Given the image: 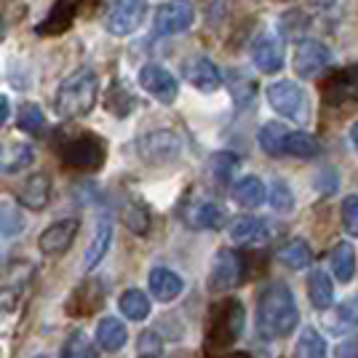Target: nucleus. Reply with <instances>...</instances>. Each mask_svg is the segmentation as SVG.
<instances>
[{
  "label": "nucleus",
  "mask_w": 358,
  "mask_h": 358,
  "mask_svg": "<svg viewBox=\"0 0 358 358\" xmlns=\"http://www.w3.org/2000/svg\"><path fill=\"white\" fill-rule=\"evenodd\" d=\"M123 222H126L129 230H134V233L142 236V233H148V227H150V214L139 201H129V203L123 206Z\"/></svg>",
  "instance_id": "33"
},
{
  "label": "nucleus",
  "mask_w": 358,
  "mask_h": 358,
  "mask_svg": "<svg viewBox=\"0 0 358 358\" xmlns=\"http://www.w3.org/2000/svg\"><path fill=\"white\" fill-rule=\"evenodd\" d=\"M308 297L313 302V308L318 310H327L334 305V284L324 270H310L308 275Z\"/></svg>",
  "instance_id": "24"
},
{
  "label": "nucleus",
  "mask_w": 358,
  "mask_h": 358,
  "mask_svg": "<svg viewBox=\"0 0 358 358\" xmlns=\"http://www.w3.org/2000/svg\"><path fill=\"white\" fill-rule=\"evenodd\" d=\"M292 64H294V73L299 78H315L331 64V51H329L327 43H321L315 38H305L294 48V62Z\"/></svg>",
  "instance_id": "6"
},
{
  "label": "nucleus",
  "mask_w": 358,
  "mask_h": 358,
  "mask_svg": "<svg viewBox=\"0 0 358 358\" xmlns=\"http://www.w3.org/2000/svg\"><path fill=\"white\" fill-rule=\"evenodd\" d=\"M62 358H96V353H94V345H91L89 337L83 331H75L64 345Z\"/></svg>",
  "instance_id": "34"
},
{
  "label": "nucleus",
  "mask_w": 358,
  "mask_h": 358,
  "mask_svg": "<svg viewBox=\"0 0 358 358\" xmlns=\"http://www.w3.org/2000/svg\"><path fill=\"white\" fill-rule=\"evenodd\" d=\"M8 110H11V107H8V99L0 96V129H3V123L8 120Z\"/></svg>",
  "instance_id": "41"
},
{
  "label": "nucleus",
  "mask_w": 358,
  "mask_h": 358,
  "mask_svg": "<svg viewBox=\"0 0 358 358\" xmlns=\"http://www.w3.org/2000/svg\"><path fill=\"white\" fill-rule=\"evenodd\" d=\"M265 96H268V105L273 107L278 115H284V118L302 120L305 113H308L305 91H302V86L294 83V80H275V83H270L268 91H265Z\"/></svg>",
  "instance_id": "4"
},
{
  "label": "nucleus",
  "mask_w": 358,
  "mask_h": 358,
  "mask_svg": "<svg viewBox=\"0 0 358 358\" xmlns=\"http://www.w3.org/2000/svg\"><path fill=\"white\" fill-rule=\"evenodd\" d=\"M230 238L236 241V243L259 246V243H265V241L270 238V227H268V222H265V220L243 214V217L233 220V224H230Z\"/></svg>",
  "instance_id": "15"
},
{
  "label": "nucleus",
  "mask_w": 358,
  "mask_h": 358,
  "mask_svg": "<svg viewBox=\"0 0 358 358\" xmlns=\"http://www.w3.org/2000/svg\"><path fill=\"white\" fill-rule=\"evenodd\" d=\"M139 155L148 161V164L158 166V164H169L174 161L182 150V142L174 131H152V134H145L139 139Z\"/></svg>",
  "instance_id": "8"
},
{
  "label": "nucleus",
  "mask_w": 358,
  "mask_h": 358,
  "mask_svg": "<svg viewBox=\"0 0 358 358\" xmlns=\"http://www.w3.org/2000/svg\"><path fill=\"white\" fill-rule=\"evenodd\" d=\"M30 278H32L30 262L16 259V262L3 265V268H0V294H3V297H16V294L27 286Z\"/></svg>",
  "instance_id": "19"
},
{
  "label": "nucleus",
  "mask_w": 358,
  "mask_h": 358,
  "mask_svg": "<svg viewBox=\"0 0 358 358\" xmlns=\"http://www.w3.org/2000/svg\"><path fill=\"white\" fill-rule=\"evenodd\" d=\"M182 278H179L174 270L169 268H155L150 273V292H152V297L158 299V302H171V299H177L182 294Z\"/></svg>",
  "instance_id": "20"
},
{
  "label": "nucleus",
  "mask_w": 358,
  "mask_h": 358,
  "mask_svg": "<svg viewBox=\"0 0 358 358\" xmlns=\"http://www.w3.org/2000/svg\"><path fill=\"white\" fill-rule=\"evenodd\" d=\"M96 89H99V80H96L94 70L89 67L75 70L70 78L62 80L59 91H57V113L62 118L89 115L96 102Z\"/></svg>",
  "instance_id": "2"
},
{
  "label": "nucleus",
  "mask_w": 358,
  "mask_h": 358,
  "mask_svg": "<svg viewBox=\"0 0 358 358\" xmlns=\"http://www.w3.org/2000/svg\"><path fill=\"white\" fill-rule=\"evenodd\" d=\"M195 19V8L190 0H169L155 11V32L158 35H179L190 30Z\"/></svg>",
  "instance_id": "7"
},
{
  "label": "nucleus",
  "mask_w": 358,
  "mask_h": 358,
  "mask_svg": "<svg viewBox=\"0 0 358 358\" xmlns=\"http://www.w3.org/2000/svg\"><path fill=\"white\" fill-rule=\"evenodd\" d=\"M350 145L358 150V123H353V126H350Z\"/></svg>",
  "instance_id": "42"
},
{
  "label": "nucleus",
  "mask_w": 358,
  "mask_h": 358,
  "mask_svg": "<svg viewBox=\"0 0 358 358\" xmlns=\"http://www.w3.org/2000/svg\"><path fill=\"white\" fill-rule=\"evenodd\" d=\"M343 227L358 238V195H348L343 201Z\"/></svg>",
  "instance_id": "38"
},
{
  "label": "nucleus",
  "mask_w": 358,
  "mask_h": 358,
  "mask_svg": "<svg viewBox=\"0 0 358 358\" xmlns=\"http://www.w3.org/2000/svg\"><path fill=\"white\" fill-rule=\"evenodd\" d=\"M278 262L289 270H305L313 262V252H310V246H308L305 238H292L278 252Z\"/></svg>",
  "instance_id": "26"
},
{
  "label": "nucleus",
  "mask_w": 358,
  "mask_h": 358,
  "mask_svg": "<svg viewBox=\"0 0 358 358\" xmlns=\"http://www.w3.org/2000/svg\"><path fill=\"white\" fill-rule=\"evenodd\" d=\"M327 356L329 350L324 334L313 327L302 329V334H299L297 340V358H327Z\"/></svg>",
  "instance_id": "30"
},
{
  "label": "nucleus",
  "mask_w": 358,
  "mask_h": 358,
  "mask_svg": "<svg viewBox=\"0 0 358 358\" xmlns=\"http://www.w3.org/2000/svg\"><path fill=\"white\" fill-rule=\"evenodd\" d=\"M19 201L32 211H41L45 209V203H48V198H51V179L45 177V174H32L19 190Z\"/></svg>",
  "instance_id": "18"
},
{
  "label": "nucleus",
  "mask_w": 358,
  "mask_h": 358,
  "mask_svg": "<svg viewBox=\"0 0 358 358\" xmlns=\"http://www.w3.org/2000/svg\"><path fill=\"white\" fill-rule=\"evenodd\" d=\"M145 16H148V3L145 0H115L113 6H110V11H107V32H113V35H131V32L145 22Z\"/></svg>",
  "instance_id": "5"
},
{
  "label": "nucleus",
  "mask_w": 358,
  "mask_h": 358,
  "mask_svg": "<svg viewBox=\"0 0 358 358\" xmlns=\"http://www.w3.org/2000/svg\"><path fill=\"white\" fill-rule=\"evenodd\" d=\"M315 3H318V6H324V8H327V6H331V3H334V0H315Z\"/></svg>",
  "instance_id": "43"
},
{
  "label": "nucleus",
  "mask_w": 358,
  "mask_h": 358,
  "mask_svg": "<svg viewBox=\"0 0 358 358\" xmlns=\"http://www.w3.org/2000/svg\"><path fill=\"white\" fill-rule=\"evenodd\" d=\"M315 187H318L321 193H334V190L340 187V174H337V169H324V171L315 177Z\"/></svg>",
  "instance_id": "39"
},
{
  "label": "nucleus",
  "mask_w": 358,
  "mask_h": 358,
  "mask_svg": "<svg viewBox=\"0 0 358 358\" xmlns=\"http://www.w3.org/2000/svg\"><path fill=\"white\" fill-rule=\"evenodd\" d=\"M233 201L243 206V209H257V206H262L265 201H268V187L262 185V179L249 174V177H241L236 185H233Z\"/></svg>",
  "instance_id": "16"
},
{
  "label": "nucleus",
  "mask_w": 358,
  "mask_h": 358,
  "mask_svg": "<svg viewBox=\"0 0 358 358\" xmlns=\"http://www.w3.org/2000/svg\"><path fill=\"white\" fill-rule=\"evenodd\" d=\"M120 313H126V318H131V321H145L150 315L148 294L139 292V289L123 292V297H120Z\"/></svg>",
  "instance_id": "31"
},
{
  "label": "nucleus",
  "mask_w": 358,
  "mask_h": 358,
  "mask_svg": "<svg viewBox=\"0 0 358 358\" xmlns=\"http://www.w3.org/2000/svg\"><path fill=\"white\" fill-rule=\"evenodd\" d=\"M32 164V148L24 142H0V169L16 174Z\"/></svg>",
  "instance_id": "22"
},
{
  "label": "nucleus",
  "mask_w": 358,
  "mask_h": 358,
  "mask_svg": "<svg viewBox=\"0 0 358 358\" xmlns=\"http://www.w3.org/2000/svg\"><path fill=\"white\" fill-rule=\"evenodd\" d=\"M16 123H19V129H22V131H30V134L41 131V129H43V113H41V107L38 105H22Z\"/></svg>",
  "instance_id": "36"
},
{
  "label": "nucleus",
  "mask_w": 358,
  "mask_h": 358,
  "mask_svg": "<svg viewBox=\"0 0 358 358\" xmlns=\"http://www.w3.org/2000/svg\"><path fill=\"white\" fill-rule=\"evenodd\" d=\"M236 166H238V158H236L233 152H217V155L211 158V174L220 179V182H227Z\"/></svg>",
  "instance_id": "37"
},
{
  "label": "nucleus",
  "mask_w": 358,
  "mask_h": 358,
  "mask_svg": "<svg viewBox=\"0 0 358 358\" xmlns=\"http://www.w3.org/2000/svg\"><path fill=\"white\" fill-rule=\"evenodd\" d=\"M238 275H241V262L236 252L230 249H222V252L214 257V265H211V275H209V284L214 292H224V289H233L238 284Z\"/></svg>",
  "instance_id": "13"
},
{
  "label": "nucleus",
  "mask_w": 358,
  "mask_h": 358,
  "mask_svg": "<svg viewBox=\"0 0 358 358\" xmlns=\"http://www.w3.org/2000/svg\"><path fill=\"white\" fill-rule=\"evenodd\" d=\"M139 350H142V356H158L161 353V340H158V334L155 331H145L142 334V340H139Z\"/></svg>",
  "instance_id": "40"
},
{
  "label": "nucleus",
  "mask_w": 358,
  "mask_h": 358,
  "mask_svg": "<svg viewBox=\"0 0 358 358\" xmlns=\"http://www.w3.org/2000/svg\"><path fill=\"white\" fill-rule=\"evenodd\" d=\"M22 227H24L22 214L11 203H0V233L3 236H16V233H22Z\"/></svg>",
  "instance_id": "35"
},
{
  "label": "nucleus",
  "mask_w": 358,
  "mask_h": 358,
  "mask_svg": "<svg viewBox=\"0 0 358 358\" xmlns=\"http://www.w3.org/2000/svg\"><path fill=\"white\" fill-rule=\"evenodd\" d=\"M126 340H129V331L123 327V321H118V318H102L99 321V327H96V343L102 345L105 350L115 353V350H120L126 345Z\"/></svg>",
  "instance_id": "27"
},
{
  "label": "nucleus",
  "mask_w": 358,
  "mask_h": 358,
  "mask_svg": "<svg viewBox=\"0 0 358 358\" xmlns=\"http://www.w3.org/2000/svg\"><path fill=\"white\" fill-rule=\"evenodd\" d=\"M358 324V299L350 297L348 302L337 305L334 308V315L327 318V327L334 331V334H343V331H350V329Z\"/></svg>",
  "instance_id": "29"
},
{
  "label": "nucleus",
  "mask_w": 358,
  "mask_h": 358,
  "mask_svg": "<svg viewBox=\"0 0 358 358\" xmlns=\"http://www.w3.org/2000/svg\"><path fill=\"white\" fill-rule=\"evenodd\" d=\"M110 243H113V227H110L107 220H102L99 227H96V233H94V238H91L89 249H86V254H83V270L96 268V265L105 259Z\"/></svg>",
  "instance_id": "25"
},
{
  "label": "nucleus",
  "mask_w": 358,
  "mask_h": 358,
  "mask_svg": "<svg viewBox=\"0 0 358 358\" xmlns=\"http://www.w3.org/2000/svg\"><path fill=\"white\" fill-rule=\"evenodd\" d=\"M139 86L148 94H152L158 102H164V105H171L179 94L177 78L161 64H145L139 70Z\"/></svg>",
  "instance_id": "9"
},
{
  "label": "nucleus",
  "mask_w": 358,
  "mask_h": 358,
  "mask_svg": "<svg viewBox=\"0 0 358 358\" xmlns=\"http://www.w3.org/2000/svg\"><path fill=\"white\" fill-rule=\"evenodd\" d=\"M182 217L193 230H220L224 224V209L214 201H193Z\"/></svg>",
  "instance_id": "12"
},
{
  "label": "nucleus",
  "mask_w": 358,
  "mask_h": 358,
  "mask_svg": "<svg viewBox=\"0 0 358 358\" xmlns=\"http://www.w3.org/2000/svg\"><path fill=\"white\" fill-rule=\"evenodd\" d=\"M57 152L64 164L75 166V169H99L105 164V142L89 131L59 134Z\"/></svg>",
  "instance_id": "3"
},
{
  "label": "nucleus",
  "mask_w": 358,
  "mask_h": 358,
  "mask_svg": "<svg viewBox=\"0 0 358 358\" xmlns=\"http://www.w3.org/2000/svg\"><path fill=\"white\" fill-rule=\"evenodd\" d=\"M289 126H284V123H278V120H270V123H265L262 129H259V134H257V139H259V148H262V152L265 155H270V158H281L284 155V145H286V136H289Z\"/></svg>",
  "instance_id": "23"
},
{
  "label": "nucleus",
  "mask_w": 358,
  "mask_h": 358,
  "mask_svg": "<svg viewBox=\"0 0 358 358\" xmlns=\"http://www.w3.org/2000/svg\"><path fill=\"white\" fill-rule=\"evenodd\" d=\"M252 59L257 64V70H262L268 75L278 73L284 67V43H281V38L273 35V32L259 35L252 45Z\"/></svg>",
  "instance_id": "10"
},
{
  "label": "nucleus",
  "mask_w": 358,
  "mask_h": 358,
  "mask_svg": "<svg viewBox=\"0 0 358 358\" xmlns=\"http://www.w3.org/2000/svg\"><path fill=\"white\" fill-rule=\"evenodd\" d=\"M78 236V220H59L41 233V252L43 254H64Z\"/></svg>",
  "instance_id": "14"
},
{
  "label": "nucleus",
  "mask_w": 358,
  "mask_h": 358,
  "mask_svg": "<svg viewBox=\"0 0 358 358\" xmlns=\"http://www.w3.org/2000/svg\"><path fill=\"white\" fill-rule=\"evenodd\" d=\"M321 152V145L315 142V136H310L308 131H289L284 145V155L292 158H302V161H310Z\"/></svg>",
  "instance_id": "28"
},
{
  "label": "nucleus",
  "mask_w": 358,
  "mask_h": 358,
  "mask_svg": "<svg viewBox=\"0 0 358 358\" xmlns=\"http://www.w3.org/2000/svg\"><path fill=\"white\" fill-rule=\"evenodd\" d=\"M329 270L334 273V278L340 284H350L353 281V275H356V249H353V243L340 241L331 249V254H329Z\"/></svg>",
  "instance_id": "17"
},
{
  "label": "nucleus",
  "mask_w": 358,
  "mask_h": 358,
  "mask_svg": "<svg viewBox=\"0 0 358 358\" xmlns=\"http://www.w3.org/2000/svg\"><path fill=\"white\" fill-rule=\"evenodd\" d=\"M3 35H6V27H3V19H0V41H3Z\"/></svg>",
  "instance_id": "44"
},
{
  "label": "nucleus",
  "mask_w": 358,
  "mask_h": 358,
  "mask_svg": "<svg viewBox=\"0 0 358 358\" xmlns=\"http://www.w3.org/2000/svg\"><path fill=\"white\" fill-rule=\"evenodd\" d=\"M75 8H78V0H57L48 19L38 24V32L41 35H59V32H64L75 22V14H78Z\"/></svg>",
  "instance_id": "21"
},
{
  "label": "nucleus",
  "mask_w": 358,
  "mask_h": 358,
  "mask_svg": "<svg viewBox=\"0 0 358 358\" xmlns=\"http://www.w3.org/2000/svg\"><path fill=\"white\" fill-rule=\"evenodd\" d=\"M299 324V308L284 281H273L257 299V331L265 340H284Z\"/></svg>",
  "instance_id": "1"
},
{
  "label": "nucleus",
  "mask_w": 358,
  "mask_h": 358,
  "mask_svg": "<svg viewBox=\"0 0 358 358\" xmlns=\"http://www.w3.org/2000/svg\"><path fill=\"white\" fill-rule=\"evenodd\" d=\"M148 358H161V356H148Z\"/></svg>",
  "instance_id": "45"
},
{
  "label": "nucleus",
  "mask_w": 358,
  "mask_h": 358,
  "mask_svg": "<svg viewBox=\"0 0 358 358\" xmlns=\"http://www.w3.org/2000/svg\"><path fill=\"white\" fill-rule=\"evenodd\" d=\"M268 203L273 211H278V214H289V211L294 209V193H292V187L286 185V179H273L268 187Z\"/></svg>",
  "instance_id": "32"
},
{
  "label": "nucleus",
  "mask_w": 358,
  "mask_h": 358,
  "mask_svg": "<svg viewBox=\"0 0 358 358\" xmlns=\"http://www.w3.org/2000/svg\"><path fill=\"white\" fill-rule=\"evenodd\" d=\"M185 78L190 80V86H195L203 94H214L222 86V75L217 70V64L206 57H193L185 62Z\"/></svg>",
  "instance_id": "11"
}]
</instances>
